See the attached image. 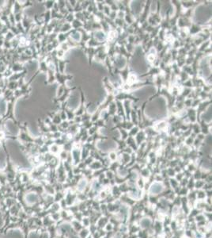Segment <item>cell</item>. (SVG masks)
Listing matches in <instances>:
<instances>
[{"label": "cell", "instance_id": "1", "mask_svg": "<svg viewBox=\"0 0 212 238\" xmlns=\"http://www.w3.org/2000/svg\"><path fill=\"white\" fill-rule=\"evenodd\" d=\"M164 190V186L159 183V182H155L152 184L150 188V193L152 195H157L158 194L161 193Z\"/></svg>", "mask_w": 212, "mask_h": 238}, {"label": "cell", "instance_id": "2", "mask_svg": "<svg viewBox=\"0 0 212 238\" xmlns=\"http://www.w3.org/2000/svg\"><path fill=\"white\" fill-rule=\"evenodd\" d=\"M150 225H151V220L150 218H143L140 221V226L142 227L143 229H146V228L150 227Z\"/></svg>", "mask_w": 212, "mask_h": 238}, {"label": "cell", "instance_id": "3", "mask_svg": "<svg viewBox=\"0 0 212 238\" xmlns=\"http://www.w3.org/2000/svg\"><path fill=\"white\" fill-rule=\"evenodd\" d=\"M86 185H87L86 180L82 179V180H81L80 182H78V190H80V191H82V190L85 189V187L86 186Z\"/></svg>", "mask_w": 212, "mask_h": 238}, {"label": "cell", "instance_id": "4", "mask_svg": "<svg viewBox=\"0 0 212 238\" xmlns=\"http://www.w3.org/2000/svg\"><path fill=\"white\" fill-rule=\"evenodd\" d=\"M120 237H121V235L120 234V233H117V234H116L113 237V238H120Z\"/></svg>", "mask_w": 212, "mask_h": 238}, {"label": "cell", "instance_id": "5", "mask_svg": "<svg viewBox=\"0 0 212 238\" xmlns=\"http://www.w3.org/2000/svg\"><path fill=\"white\" fill-rule=\"evenodd\" d=\"M72 238H78V237H76V236H74V237H72Z\"/></svg>", "mask_w": 212, "mask_h": 238}]
</instances>
